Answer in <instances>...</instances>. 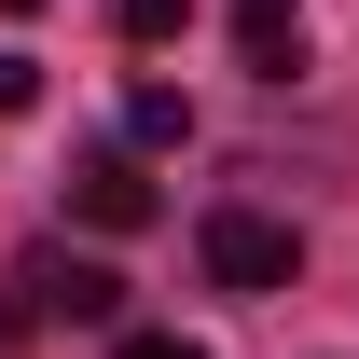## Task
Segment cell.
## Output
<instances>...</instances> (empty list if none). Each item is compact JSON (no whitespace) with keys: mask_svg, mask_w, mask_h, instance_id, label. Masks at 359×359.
<instances>
[{"mask_svg":"<svg viewBox=\"0 0 359 359\" xmlns=\"http://www.w3.org/2000/svg\"><path fill=\"white\" fill-rule=\"evenodd\" d=\"M69 208H83L97 235H138V222H152V180H138L125 138H111V152H69Z\"/></svg>","mask_w":359,"mask_h":359,"instance_id":"3957f363","label":"cell"},{"mask_svg":"<svg viewBox=\"0 0 359 359\" xmlns=\"http://www.w3.org/2000/svg\"><path fill=\"white\" fill-rule=\"evenodd\" d=\"M235 55H249L263 83H290V69H304V0H235Z\"/></svg>","mask_w":359,"mask_h":359,"instance_id":"277c9868","label":"cell"},{"mask_svg":"<svg viewBox=\"0 0 359 359\" xmlns=\"http://www.w3.org/2000/svg\"><path fill=\"white\" fill-rule=\"evenodd\" d=\"M180 138H194L180 83H138V97H125V152H180Z\"/></svg>","mask_w":359,"mask_h":359,"instance_id":"5b68a950","label":"cell"},{"mask_svg":"<svg viewBox=\"0 0 359 359\" xmlns=\"http://www.w3.org/2000/svg\"><path fill=\"white\" fill-rule=\"evenodd\" d=\"M125 318V276L83 263V249H14L0 263V332H111Z\"/></svg>","mask_w":359,"mask_h":359,"instance_id":"6da1fadb","label":"cell"},{"mask_svg":"<svg viewBox=\"0 0 359 359\" xmlns=\"http://www.w3.org/2000/svg\"><path fill=\"white\" fill-rule=\"evenodd\" d=\"M28 97H42V69H28V55H0V111H28Z\"/></svg>","mask_w":359,"mask_h":359,"instance_id":"ba28073f","label":"cell"},{"mask_svg":"<svg viewBox=\"0 0 359 359\" xmlns=\"http://www.w3.org/2000/svg\"><path fill=\"white\" fill-rule=\"evenodd\" d=\"M180 14H194V0H111V28H125V42H180Z\"/></svg>","mask_w":359,"mask_h":359,"instance_id":"8992f818","label":"cell"},{"mask_svg":"<svg viewBox=\"0 0 359 359\" xmlns=\"http://www.w3.org/2000/svg\"><path fill=\"white\" fill-rule=\"evenodd\" d=\"M0 14H42V0H0Z\"/></svg>","mask_w":359,"mask_h":359,"instance_id":"9c48e42d","label":"cell"},{"mask_svg":"<svg viewBox=\"0 0 359 359\" xmlns=\"http://www.w3.org/2000/svg\"><path fill=\"white\" fill-rule=\"evenodd\" d=\"M208 290H235V304H263V290H290L304 276V235L276 222V208H208Z\"/></svg>","mask_w":359,"mask_h":359,"instance_id":"7a4b0ae2","label":"cell"},{"mask_svg":"<svg viewBox=\"0 0 359 359\" xmlns=\"http://www.w3.org/2000/svg\"><path fill=\"white\" fill-rule=\"evenodd\" d=\"M111 359H208V346H180V332H125Z\"/></svg>","mask_w":359,"mask_h":359,"instance_id":"52a82bcc","label":"cell"}]
</instances>
